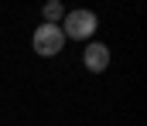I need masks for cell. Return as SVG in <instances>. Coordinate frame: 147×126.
Returning <instances> with one entry per match:
<instances>
[{
  "label": "cell",
  "instance_id": "cell-1",
  "mask_svg": "<svg viewBox=\"0 0 147 126\" xmlns=\"http://www.w3.org/2000/svg\"><path fill=\"white\" fill-rule=\"evenodd\" d=\"M62 34H65V41L72 38V41H86V38H92L96 34V27H99V17L92 14V10H65V17H62Z\"/></svg>",
  "mask_w": 147,
  "mask_h": 126
},
{
  "label": "cell",
  "instance_id": "cell-2",
  "mask_svg": "<svg viewBox=\"0 0 147 126\" xmlns=\"http://www.w3.org/2000/svg\"><path fill=\"white\" fill-rule=\"evenodd\" d=\"M31 48H34V55H41V58H55V55H62V48H65L62 27H58V24H41V27H34Z\"/></svg>",
  "mask_w": 147,
  "mask_h": 126
},
{
  "label": "cell",
  "instance_id": "cell-3",
  "mask_svg": "<svg viewBox=\"0 0 147 126\" xmlns=\"http://www.w3.org/2000/svg\"><path fill=\"white\" fill-rule=\"evenodd\" d=\"M82 65H86L89 72H96V75L106 72V65H110V48H106L103 41H92L86 51H82Z\"/></svg>",
  "mask_w": 147,
  "mask_h": 126
},
{
  "label": "cell",
  "instance_id": "cell-4",
  "mask_svg": "<svg viewBox=\"0 0 147 126\" xmlns=\"http://www.w3.org/2000/svg\"><path fill=\"white\" fill-rule=\"evenodd\" d=\"M41 24H62V17H65V7L58 3V0H48L45 7H41Z\"/></svg>",
  "mask_w": 147,
  "mask_h": 126
}]
</instances>
